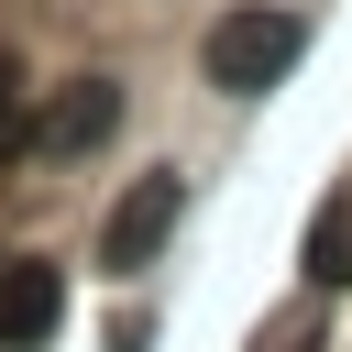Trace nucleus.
<instances>
[{"mask_svg":"<svg viewBox=\"0 0 352 352\" xmlns=\"http://www.w3.org/2000/svg\"><path fill=\"white\" fill-rule=\"evenodd\" d=\"M297 55H308V22H297V11H231V22H209V44H198L209 88H231V99H264Z\"/></svg>","mask_w":352,"mask_h":352,"instance_id":"f257e3e1","label":"nucleus"},{"mask_svg":"<svg viewBox=\"0 0 352 352\" xmlns=\"http://www.w3.org/2000/svg\"><path fill=\"white\" fill-rule=\"evenodd\" d=\"M176 209H187V176H176V165H154V176H132V187L110 198V220H99V264H110V275H143V264L165 253V231H176Z\"/></svg>","mask_w":352,"mask_h":352,"instance_id":"f03ea898","label":"nucleus"},{"mask_svg":"<svg viewBox=\"0 0 352 352\" xmlns=\"http://www.w3.org/2000/svg\"><path fill=\"white\" fill-rule=\"evenodd\" d=\"M110 132H121V88H110V77H66V88L33 110V154H44V165H77V154H99Z\"/></svg>","mask_w":352,"mask_h":352,"instance_id":"7ed1b4c3","label":"nucleus"},{"mask_svg":"<svg viewBox=\"0 0 352 352\" xmlns=\"http://www.w3.org/2000/svg\"><path fill=\"white\" fill-rule=\"evenodd\" d=\"M66 319V275L33 253H0V352H44Z\"/></svg>","mask_w":352,"mask_h":352,"instance_id":"20e7f679","label":"nucleus"},{"mask_svg":"<svg viewBox=\"0 0 352 352\" xmlns=\"http://www.w3.org/2000/svg\"><path fill=\"white\" fill-rule=\"evenodd\" d=\"M308 286H352V187L319 198V220H308Z\"/></svg>","mask_w":352,"mask_h":352,"instance_id":"39448f33","label":"nucleus"},{"mask_svg":"<svg viewBox=\"0 0 352 352\" xmlns=\"http://www.w3.org/2000/svg\"><path fill=\"white\" fill-rule=\"evenodd\" d=\"M11 143H33V121H22V77H11V55H0V154Z\"/></svg>","mask_w":352,"mask_h":352,"instance_id":"423d86ee","label":"nucleus"}]
</instances>
